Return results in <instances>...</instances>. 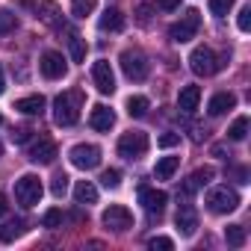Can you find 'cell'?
Instances as JSON below:
<instances>
[{
	"label": "cell",
	"mask_w": 251,
	"mask_h": 251,
	"mask_svg": "<svg viewBox=\"0 0 251 251\" xmlns=\"http://www.w3.org/2000/svg\"><path fill=\"white\" fill-rule=\"evenodd\" d=\"M80 109H83V92L80 89L62 92L53 100V121L59 124V127H71V124L80 121Z\"/></svg>",
	"instance_id": "6da1fadb"
},
{
	"label": "cell",
	"mask_w": 251,
	"mask_h": 251,
	"mask_svg": "<svg viewBox=\"0 0 251 251\" xmlns=\"http://www.w3.org/2000/svg\"><path fill=\"white\" fill-rule=\"evenodd\" d=\"M204 204H207L210 213H216V216H227V213H233V210L239 207V192L230 189V186H213V189L207 192Z\"/></svg>",
	"instance_id": "7a4b0ae2"
},
{
	"label": "cell",
	"mask_w": 251,
	"mask_h": 251,
	"mask_svg": "<svg viewBox=\"0 0 251 251\" xmlns=\"http://www.w3.org/2000/svg\"><path fill=\"white\" fill-rule=\"evenodd\" d=\"M42 192H45V186H42V180H39L36 175H21V177L15 180V201H18L24 210L36 207V204L42 201Z\"/></svg>",
	"instance_id": "3957f363"
},
{
	"label": "cell",
	"mask_w": 251,
	"mask_h": 251,
	"mask_svg": "<svg viewBox=\"0 0 251 251\" xmlns=\"http://www.w3.org/2000/svg\"><path fill=\"white\" fill-rule=\"evenodd\" d=\"M198 27H201V12H198V9H189L177 24H172V27H169V39H172V42H177V45H183V42L195 39Z\"/></svg>",
	"instance_id": "277c9868"
},
{
	"label": "cell",
	"mask_w": 251,
	"mask_h": 251,
	"mask_svg": "<svg viewBox=\"0 0 251 251\" xmlns=\"http://www.w3.org/2000/svg\"><path fill=\"white\" fill-rule=\"evenodd\" d=\"M148 145H151L148 133L130 130V133H124V136L118 139V154H121L124 160H136V157H142V154L148 151Z\"/></svg>",
	"instance_id": "5b68a950"
},
{
	"label": "cell",
	"mask_w": 251,
	"mask_h": 251,
	"mask_svg": "<svg viewBox=\"0 0 251 251\" xmlns=\"http://www.w3.org/2000/svg\"><path fill=\"white\" fill-rule=\"evenodd\" d=\"M68 160H71L74 169H83V172L98 169L100 166V148L98 145H89V142H80V145H74L68 151Z\"/></svg>",
	"instance_id": "8992f818"
},
{
	"label": "cell",
	"mask_w": 251,
	"mask_h": 251,
	"mask_svg": "<svg viewBox=\"0 0 251 251\" xmlns=\"http://www.w3.org/2000/svg\"><path fill=\"white\" fill-rule=\"evenodd\" d=\"M189 68H192L198 77H210V74L219 71V59H216V53H213L207 45H201V48H195V50L189 53Z\"/></svg>",
	"instance_id": "52a82bcc"
},
{
	"label": "cell",
	"mask_w": 251,
	"mask_h": 251,
	"mask_svg": "<svg viewBox=\"0 0 251 251\" xmlns=\"http://www.w3.org/2000/svg\"><path fill=\"white\" fill-rule=\"evenodd\" d=\"M118 62H121L124 77H130V80H145L148 77V59L139 50H124Z\"/></svg>",
	"instance_id": "ba28073f"
},
{
	"label": "cell",
	"mask_w": 251,
	"mask_h": 251,
	"mask_svg": "<svg viewBox=\"0 0 251 251\" xmlns=\"http://www.w3.org/2000/svg\"><path fill=\"white\" fill-rule=\"evenodd\" d=\"M100 222H103V227H106V230H115V233H121V230L133 227V213H130L127 207H121V204H112L109 210H103Z\"/></svg>",
	"instance_id": "9c48e42d"
},
{
	"label": "cell",
	"mask_w": 251,
	"mask_h": 251,
	"mask_svg": "<svg viewBox=\"0 0 251 251\" xmlns=\"http://www.w3.org/2000/svg\"><path fill=\"white\" fill-rule=\"evenodd\" d=\"M92 80H95V89L100 95H112L115 92V74H112V65L106 59H98L92 65Z\"/></svg>",
	"instance_id": "30bf717a"
},
{
	"label": "cell",
	"mask_w": 251,
	"mask_h": 251,
	"mask_svg": "<svg viewBox=\"0 0 251 251\" xmlns=\"http://www.w3.org/2000/svg\"><path fill=\"white\" fill-rule=\"evenodd\" d=\"M27 160H30V163H36V166H50V163L56 160V142H53V139H48V136H42L39 142H33V145H30Z\"/></svg>",
	"instance_id": "8fae6325"
},
{
	"label": "cell",
	"mask_w": 251,
	"mask_h": 251,
	"mask_svg": "<svg viewBox=\"0 0 251 251\" xmlns=\"http://www.w3.org/2000/svg\"><path fill=\"white\" fill-rule=\"evenodd\" d=\"M21 6L33 9V12H36V18H39V21H45L48 27H62V9H59L56 3H50V0H42V3H30V0H24Z\"/></svg>",
	"instance_id": "7c38bea8"
},
{
	"label": "cell",
	"mask_w": 251,
	"mask_h": 251,
	"mask_svg": "<svg viewBox=\"0 0 251 251\" xmlns=\"http://www.w3.org/2000/svg\"><path fill=\"white\" fill-rule=\"evenodd\" d=\"M39 68H42V74H45L48 80H62V77L68 74L65 56H62V53H56V50H48V53H42V62H39Z\"/></svg>",
	"instance_id": "4fadbf2b"
},
{
	"label": "cell",
	"mask_w": 251,
	"mask_h": 251,
	"mask_svg": "<svg viewBox=\"0 0 251 251\" xmlns=\"http://www.w3.org/2000/svg\"><path fill=\"white\" fill-rule=\"evenodd\" d=\"M139 198H142V207H145V213H148L151 219H154V216H163V210H166V204H169V195H166L163 189H142Z\"/></svg>",
	"instance_id": "5bb4252c"
},
{
	"label": "cell",
	"mask_w": 251,
	"mask_h": 251,
	"mask_svg": "<svg viewBox=\"0 0 251 251\" xmlns=\"http://www.w3.org/2000/svg\"><path fill=\"white\" fill-rule=\"evenodd\" d=\"M175 222H177L180 236H192V233H195V227H198V213H195V207L189 204V198H183V204H180Z\"/></svg>",
	"instance_id": "9a60e30c"
},
{
	"label": "cell",
	"mask_w": 251,
	"mask_h": 251,
	"mask_svg": "<svg viewBox=\"0 0 251 251\" xmlns=\"http://www.w3.org/2000/svg\"><path fill=\"white\" fill-rule=\"evenodd\" d=\"M213 175H216V172H213L210 166H204V169H198V172H192V175H189V177H186V180L180 183V195H183V198H189V195H192L195 189H201V186H207V183L213 180Z\"/></svg>",
	"instance_id": "2e32d148"
},
{
	"label": "cell",
	"mask_w": 251,
	"mask_h": 251,
	"mask_svg": "<svg viewBox=\"0 0 251 251\" xmlns=\"http://www.w3.org/2000/svg\"><path fill=\"white\" fill-rule=\"evenodd\" d=\"M89 124L95 130H100V133H106L112 124H115V112L109 109V106H103V103H98L95 109H92V115H89Z\"/></svg>",
	"instance_id": "e0dca14e"
},
{
	"label": "cell",
	"mask_w": 251,
	"mask_h": 251,
	"mask_svg": "<svg viewBox=\"0 0 251 251\" xmlns=\"http://www.w3.org/2000/svg\"><path fill=\"white\" fill-rule=\"evenodd\" d=\"M198 103H201V86H195V83L183 86L180 95H177V106H180V112H195Z\"/></svg>",
	"instance_id": "ac0fdd59"
},
{
	"label": "cell",
	"mask_w": 251,
	"mask_h": 251,
	"mask_svg": "<svg viewBox=\"0 0 251 251\" xmlns=\"http://www.w3.org/2000/svg\"><path fill=\"white\" fill-rule=\"evenodd\" d=\"M233 106H236V95H230V92H219V95L210 98L207 112H210V115H225V112H230Z\"/></svg>",
	"instance_id": "d6986e66"
},
{
	"label": "cell",
	"mask_w": 251,
	"mask_h": 251,
	"mask_svg": "<svg viewBox=\"0 0 251 251\" xmlns=\"http://www.w3.org/2000/svg\"><path fill=\"white\" fill-rule=\"evenodd\" d=\"M74 201L83 204V207L95 204V201H98V189H95V183H92V180H77V183H74Z\"/></svg>",
	"instance_id": "ffe728a7"
},
{
	"label": "cell",
	"mask_w": 251,
	"mask_h": 251,
	"mask_svg": "<svg viewBox=\"0 0 251 251\" xmlns=\"http://www.w3.org/2000/svg\"><path fill=\"white\" fill-rule=\"evenodd\" d=\"M24 230H27V222L24 219H9V222L0 225V242H12V239L24 236Z\"/></svg>",
	"instance_id": "44dd1931"
},
{
	"label": "cell",
	"mask_w": 251,
	"mask_h": 251,
	"mask_svg": "<svg viewBox=\"0 0 251 251\" xmlns=\"http://www.w3.org/2000/svg\"><path fill=\"white\" fill-rule=\"evenodd\" d=\"M15 109L24 112V115H42V109H45V98H42V95H27V98L15 100Z\"/></svg>",
	"instance_id": "7402d4cb"
},
{
	"label": "cell",
	"mask_w": 251,
	"mask_h": 251,
	"mask_svg": "<svg viewBox=\"0 0 251 251\" xmlns=\"http://www.w3.org/2000/svg\"><path fill=\"white\" fill-rule=\"evenodd\" d=\"M100 30H103V33H121V30H124V15H121L118 9H106V12L100 15Z\"/></svg>",
	"instance_id": "603a6c76"
},
{
	"label": "cell",
	"mask_w": 251,
	"mask_h": 251,
	"mask_svg": "<svg viewBox=\"0 0 251 251\" xmlns=\"http://www.w3.org/2000/svg\"><path fill=\"white\" fill-rule=\"evenodd\" d=\"M177 166H180V157H163V160L157 163V169H154L157 180H172L175 172H177Z\"/></svg>",
	"instance_id": "cb8c5ba5"
},
{
	"label": "cell",
	"mask_w": 251,
	"mask_h": 251,
	"mask_svg": "<svg viewBox=\"0 0 251 251\" xmlns=\"http://www.w3.org/2000/svg\"><path fill=\"white\" fill-rule=\"evenodd\" d=\"M68 50H71V59L74 62H83L86 59V42L80 39V33L68 30Z\"/></svg>",
	"instance_id": "d4e9b609"
},
{
	"label": "cell",
	"mask_w": 251,
	"mask_h": 251,
	"mask_svg": "<svg viewBox=\"0 0 251 251\" xmlns=\"http://www.w3.org/2000/svg\"><path fill=\"white\" fill-rule=\"evenodd\" d=\"M148 98L145 95H133V98H127V115L130 118H142L145 112H148Z\"/></svg>",
	"instance_id": "484cf974"
},
{
	"label": "cell",
	"mask_w": 251,
	"mask_h": 251,
	"mask_svg": "<svg viewBox=\"0 0 251 251\" xmlns=\"http://www.w3.org/2000/svg\"><path fill=\"white\" fill-rule=\"evenodd\" d=\"M248 136V115H239L230 127H227V139H233V142H242Z\"/></svg>",
	"instance_id": "4316f807"
},
{
	"label": "cell",
	"mask_w": 251,
	"mask_h": 251,
	"mask_svg": "<svg viewBox=\"0 0 251 251\" xmlns=\"http://www.w3.org/2000/svg\"><path fill=\"white\" fill-rule=\"evenodd\" d=\"M95 6H98V0H71V15L74 18H86V15L95 12Z\"/></svg>",
	"instance_id": "83f0119b"
},
{
	"label": "cell",
	"mask_w": 251,
	"mask_h": 251,
	"mask_svg": "<svg viewBox=\"0 0 251 251\" xmlns=\"http://www.w3.org/2000/svg\"><path fill=\"white\" fill-rule=\"evenodd\" d=\"M15 27H18V18H15V12H9V9H0V36L12 33Z\"/></svg>",
	"instance_id": "f1b7e54d"
},
{
	"label": "cell",
	"mask_w": 251,
	"mask_h": 251,
	"mask_svg": "<svg viewBox=\"0 0 251 251\" xmlns=\"http://www.w3.org/2000/svg\"><path fill=\"white\" fill-rule=\"evenodd\" d=\"M225 236H227V245H242L245 242V227L242 225H227Z\"/></svg>",
	"instance_id": "f546056e"
},
{
	"label": "cell",
	"mask_w": 251,
	"mask_h": 251,
	"mask_svg": "<svg viewBox=\"0 0 251 251\" xmlns=\"http://www.w3.org/2000/svg\"><path fill=\"white\" fill-rule=\"evenodd\" d=\"M233 3H236V0H210V12H213L216 18H225V15L233 9Z\"/></svg>",
	"instance_id": "4dcf8cb0"
},
{
	"label": "cell",
	"mask_w": 251,
	"mask_h": 251,
	"mask_svg": "<svg viewBox=\"0 0 251 251\" xmlns=\"http://www.w3.org/2000/svg\"><path fill=\"white\" fill-rule=\"evenodd\" d=\"M50 192H53V198H62L65 192H68V175H53V183H50Z\"/></svg>",
	"instance_id": "1f68e13d"
},
{
	"label": "cell",
	"mask_w": 251,
	"mask_h": 251,
	"mask_svg": "<svg viewBox=\"0 0 251 251\" xmlns=\"http://www.w3.org/2000/svg\"><path fill=\"white\" fill-rule=\"evenodd\" d=\"M100 183H103L106 189H118V183H121V172H118V169H106V172L100 175Z\"/></svg>",
	"instance_id": "d6a6232c"
},
{
	"label": "cell",
	"mask_w": 251,
	"mask_h": 251,
	"mask_svg": "<svg viewBox=\"0 0 251 251\" xmlns=\"http://www.w3.org/2000/svg\"><path fill=\"white\" fill-rule=\"evenodd\" d=\"M62 225V210H48L45 216H42V227H59Z\"/></svg>",
	"instance_id": "836d02e7"
},
{
	"label": "cell",
	"mask_w": 251,
	"mask_h": 251,
	"mask_svg": "<svg viewBox=\"0 0 251 251\" xmlns=\"http://www.w3.org/2000/svg\"><path fill=\"white\" fill-rule=\"evenodd\" d=\"M148 248H151V251H172L175 242H172L169 236H154V239H148Z\"/></svg>",
	"instance_id": "e575fe53"
},
{
	"label": "cell",
	"mask_w": 251,
	"mask_h": 251,
	"mask_svg": "<svg viewBox=\"0 0 251 251\" xmlns=\"http://www.w3.org/2000/svg\"><path fill=\"white\" fill-rule=\"evenodd\" d=\"M236 24H239L242 33L251 30V6H242V9H239V21H236Z\"/></svg>",
	"instance_id": "d590c367"
},
{
	"label": "cell",
	"mask_w": 251,
	"mask_h": 251,
	"mask_svg": "<svg viewBox=\"0 0 251 251\" xmlns=\"http://www.w3.org/2000/svg\"><path fill=\"white\" fill-rule=\"evenodd\" d=\"M157 145L160 148H175V145H180V133H163L157 139Z\"/></svg>",
	"instance_id": "8d00e7d4"
},
{
	"label": "cell",
	"mask_w": 251,
	"mask_h": 251,
	"mask_svg": "<svg viewBox=\"0 0 251 251\" xmlns=\"http://www.w3.org/2000/svg\"><path fill=\"white\" fill-rule=\"evenodd\" d=\"M30 133H33L30 127H15V130H12V142H15V145H24V142L30 139Z\"/></svg>",
	"instance_id": "74e56055"
},
{
	"label": "cell",
	"mask_w": 251,
	"mask_h": 251,
	"mask_svg": "<svg viewBox=\"0 0 251 251\" xmlns=\"http://www.w3.org/2000/svg\"><path fill=\"white\" fill-rule=\"evenodd\" d=\"M157 6L163 12H175V9H180V0H157Z\"/></svg>",
	"instance_id": "f35d334b"
},
{
	"label": "cell",
	"mask_w": 251,
	"mask_h": 251,
	"mask_svg": "<svg viewBox=\"0 0 251 251\" xmlns=\"http://www.w3.org/2000/svg\"><path fill=\"white\" fill-rule=\"evenodd\" d=\"M6 210H9V201H6V195H3V192H0V219L6 216Z\"/></svg>",
	"instance_id": "ab89813d"
},
{
	"label": "cell",
	"mask_w": 251,
	"mask_h": 251,
	"mask_svg": "<svg viewBox=\"0 0 251 251\" xmlns=\"http://www.w3.org/2000/svg\"><path fill=\"white\" fill-rule=\"evenodd\" d=\"M6 92V77H3V65H0V95Z\"/></svg>",
	"instance_id": "60d3db41"
},
{
	"label": "cell",
	"mask_w": 251,
	"mask_h": 251,
	"mask_svg": "<svg viewBox=\"0 0 251 251\" xmlns=\"http://www.w3.org/2000/svg\"><path fill=\"white\" fill-rule=\"evenodd\" d=\"M0 157H3V142H0Z\"/></svg>",
	"instance_id": "b9f144b4"
}]
</instances>
